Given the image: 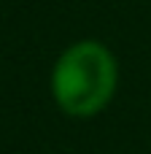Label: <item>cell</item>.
Masks as SVG:
<instances>
[{
	"mask_svg": "<svg viewBox=\"0 0 151 154\" xmlns=\"http://www.w3.org/2000/svg\"><path fill=\"white\" fill-rule=\"evenodd\" d=\"M49 89L65 116L92 119L111 106L119 89V60L97 38L73 41L54 60Z\"/></svg>",
	"mask_w": 151,
	"mask_h": 154,
	"instance_id": "1",
	"label": "cell"
}]
</instances>
